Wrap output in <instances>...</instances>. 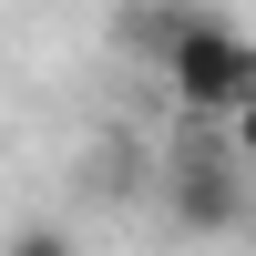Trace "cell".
I'll list each match as a JSON object with an SVG mask.
<instances>
[{
    "label": "cell",
    "mask_w": 256,
    "mask_h": 256,
    "mask_svg": "<svg viewBox=\"0 0 256 256\" xmlns=\"http://www.w3.org/2000/svg\"><path fill=\"white\" fill-rule=\"evenodd\" d=\"M226 144H236V164H256V82H246L236 113H226Z\"/></svg>",
    "instance_id": "cell-5"
},
{
    "label": "cell",
    "mask_w": 256,
    "mask_h": 256,
    "mask_svg": "<svg viewBox=\"0 0 256 256\" xmlns=\"http://www.w3.org/2000/svg\"><path fill=\"white\" fill-rule=\"evenodd\" d=\"M164 205H174L184 236H226V226L246 216V164H236V154H216V144H184L174 174H164Z\"/></svg>",
    "instance_id": "cell-2"
},
{
    "label": "cell",
    "mask_w": 256,
    "mask_h": 256,
    "mask_svg": "<svg viewBox=\"0 0 256 256\" xmlns=\"http://www.w3.org/2000/svg\"><path fill=\"white\" fill-rule=\"evenodd\" d=\"M184 31V0H134V10H113V41L134 62H164V41Z\"/></svg>",
    "instance_id": "cell-3"
},
{
    "label": "cell",
    "mask_w": 256,
    "mask_h": 256,
    "mask_svg": "<svg viewBox=\"0 0 256 256\" xmlns=\"http://www.w3.org/2000/svg\"><path fill=\"white\" fill-rule=\"evenodd\" d=\"M154 72L174 82V102H184L195 123H226V113L246 102V82H256V41H246L226 10H184V31L164 41Z\"/></svg>",
    "instance_id": "cell-1"
},
{
    "label": "cell",
    "mask_w": 256,
    "mask_h": 256,
    "mask_svg": "<svg viewBox=\"0 0 256 256\" xmlns=\"http://www.w3.org/2000/svg\"><path fill=\"white\" fill-rule=\"evenodd\" d=\"M0 256H82V246L62 236V226H10V236H0Z\"/></svg>",
    "instance_id": "cell-4"
}]
</instances>
